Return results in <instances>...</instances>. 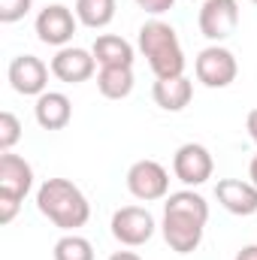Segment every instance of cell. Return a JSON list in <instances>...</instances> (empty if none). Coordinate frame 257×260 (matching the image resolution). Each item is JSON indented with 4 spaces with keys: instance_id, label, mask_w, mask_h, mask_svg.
<instances>
[{
    "instance_id": "obj_12",
    "label": "cell",
    "mask_w": 257,
    "mask_h": 260,
    "mask_svg": "<svg viewBox=\"0 0 257 260\" xmlns=\"http://www.w3.org/2000/svg\"><path fill=\"white\" fill-rule=\"evenodd\" d=\"M49 67H52V76L55 79H61L67 85H79V82H88L97 73V58L88 49L64 46V49L55 52V58H52Z\"/></svg>"
},
{
    "instance_id": "obj_20",
    "label": "cell",
    "mask_w": 257,
    "mask_h": 260,
    "mask_svg": "<svg viewBox=\"0 0 257 260\" xmlns=\"http://www.w3.org/2000/svg\"><path fill=\"white\" fill-rule=\"evenodd\" d=\"M21 139V121L12 112H0V151H12Z\"/></svg>"
},
{
    "instance_id": "obj_9",
    "label": "cell",
    "mask_w": 257,
    "mask_h": 260,
    "mask_svg": "<svg viewBox=\"0 0 257 260\" xmlns=\"http://www.w3.org/2000/svg\"><path fill=\"white\" fill-rule=\"evenodd\" d=\"M109 227H112V236L121 245H127V248L145 245L154 236V230H157L154 215L148 209H142V206H124V209H118L112 215V224Z\"/></svg>"
},
{
    "instance_id": "obj_5",
    "label": "cell",
    "mask_w": 257,
    "mask_h": 260,
    "mask_svg": "<svg viewBox=\"0 0 257 260\" xmlns=\"http://www.w3.org/2000/svg\"><path fill=\"white\" fill-rule=\"evenodd\" d=\"M194 70H197V79H200L206 88H227V85H233L236 76H239L236 55H233L230 49H224L221 43L206 46V49L197 55Z\"/></svg>"
},
{
    "instance_id": "obj_16",
    "label": "cell",
    "mask_w": 257,
    "mask_h": 260,
    "mask_svg": "<svg viewBox=\"0 0 257 260\" xmlns=\"http://www.w3.org/2000/svg\"><path fill=\"white\" fill-rule=\"evenodd\" d=\"M94 58L100 67H133V46L124 37L115 34H100L94 40Z\"/></svg>"
},
{
    "instance_id": "obj_7",
    "label": "cell",
    "mask_w": 257,
    "mask_h": 260,
    "mask_svg": "<svg viewBox=\"0 0 257 260\" xmlns=\"http://www.w3.org/2000/svg\"><path fill=\"white\" fill-rule=\"evenodd\" d=\"M173 173H176V179H179L182 185L200 188V185H206V182L212 179L215 160H212V154H209L206 145H200V142H185V145H179L176 154H173Z\"/></svg>"
},
{
    "instance_id": "obj_17",
    "label": "cell",
    "mask_w": 257,
    "mask_h": 260,
    "mask_svg": "<svg viewBox=\"0 0 257 260\" xmlns=\"http://www.w3.org/2000/svg\"><path fill=\"white\" fill-rule=\"evenodd\" d=\"M97 91L106 100H124L133 91V67H100Z\"/></svg>"
},
{
    "instance_id": "obj_13",
    "label": "cell",
    "mask_w": 257,
    "mask_h": 260,
    "mask_svg": "<svg viewBox=\"0 0 257 260\" xmlns=\"http://www.w3.org/2000/svg\"><path fill=\"white\" fill-rule=\"evenodd\" d=\"M215 197L218 203L230 212V215H239V218H248L257 212V185L251 182H242V179H221L215 185Z\"/></svg>"
},
{
    "instance_id": "obj_26",
    "label": "cell",
    "mask_w": 257,
    "mask_h": 260,
    "mask_svg": "<svg viewBox=\"0 0 257 260\" xmlns=\"http://www.w3.org/2000/svg\"><path fill=\"white\" fill-rule=\"evenodd\" d=\"M248 179H251V185H257V154L251 157V164H248Z\"/></svg>"
},
{
    "instance_id": "obj_10",
    "label": "cell",
    "mask_w": 257,
    "mask_h": 260,
    "mask_svg": "<svg viewBox=\"0 0 257 260\" xmlns=\"http://www.w3.org/2000/svg\"><path fill=\"white\" fill-rule=\"evenodd\" d=\"M76 24H79L76 12H73L70 6H64V3H49L46 9H40V15H37V21H34L40 43L55 46V49H64L67 43L73 40Z\"/></svg>"
},
{
    "instance_id": "obj_4",
    "label": "cell",
    "mask_w": 257,
    "mask_h": 260,
    "mask_svg": "<svg viewBox=\"0 0 257 260\" xmlns=\"http://www.w3.org/2000/svg\"><path fill=\"white\" fill-rule=\"evenodd\" d=\"M34 188V167L12 151L0 154V224H9L18 209L21 200L27 197V191Z\"/></svg>"
},
{
    "instance_id": "obj_23",
    "label": "cell",
    "mask_w": 257,
    "mask_h": 260,
    "mask_svg": "<svg viewBox=\"0 0 257 260\" xmlns=\"http://www.w3.org/2000/svg\"><path fill=\"white\" fill-rule=\"evenodd\" d=\"M245 130H248L251 142L257 145V109H251V112H248V118H245Z\"/></svg>"
},
{
    "instance_id": "obj_1",
    "label": "cell",
    "mask_w": 257,
    "mask_h": 260,
    "mask_svg": "<svg viewBox=\"0 0 257 260\" xmlns=\"http://www.w3.org/2000/svg\"><path fill=\"white\" fill-rule=\"evenodd\" d=\"M206 224H209V203L197 191L188 188V191H176L167 197L160 233L176 254H191L200 248Z\"/></svg>"
},
{
    "instance_id": "obj_18",
    "label": "cell",
    "mask_w": 257,
    "mask_h": 260,
    "mask_svg": "<svg viewBox=\"0 0 257 260\" xmlns=\"http://www.w3.org/2000/svg\"><path fill=\"white\" fill-rule=\"evenodd\" d=\"M115 9H118L115 0H76V18H79V24H85L91 30L112 24Z\"/></svg>"
},
{
    "instance_id": "obj_14",
    "label": "cell",
    "mask_w": 257,
    "mask_h": 260,
    "mask_svg": "<svg viewBox=\"0 0 257 260\" xmlns=\"http://www.w3.org/2000/svg\"><path fill=\"white\" fill-rule=\"evenodd\" d=\"M34 118L43 130H64L73 118V103L61 91H46L34 103Z\"/></svg>"
},
{
    "instance_id": "obj_25",
    "label": "cell",
    "mask_w": 257,
    "mask_h": 260,
    "mask_svg": "<svg viewBox=\"0 0 257 260\" xmlns=\"http://www.w3.org/2000/svg\"><path fill=\"white\" fill-rule=\"evenodd\" d=\"M109 260H142V257H139L136 251H115Z\"/></svg>"
},
{
    "instance_id": "obj_22",
    "label": "cell",
    "mask_w": 257,
    "mask_h": 260,
    "mask_svg": "<svg viewBox=\"0 0 257 260\" xmlns=\"http://www.w3.org/2000/svg\"><path fill=\"white\" fill-rule=\"evenodd\" d=\"M173 3H176V0H136V6L145 9V12H151V15H160V12L173 9Z\"/></svg>"
},
{
    "instance_id": "obj_11",
    "label": "cell",
    "mask_w": 257,
    "mask_h": 260,
    "mask_svg": "<svg viewBox=\"0 0 257 260\" xmlns=\"http://www.w3.org/2000/svg\"><path fill=\"white\" fill-rule=\"evenodd\" d=\"M49 70L37 55H18L9 61V70H6V79L12 85V91L24 94V97H40L46 94V85H49Z\"/></svg>"
},
{
    "instance_id": "obj_21",
    "label": "cell",
    "mask_w": 257,
    "mask_h": 260,
    "mask_svg": "<svg viewBox=\"0 0 257 260\" xmlns=\"http://www.w3.org/2000/svg\"><path fill=\"white\" fill-rule=\"evenodd\" d=\"M34 0H0V21L3 24H15L30 12Z\"/></svg>"
},
{
    "instance_id": "obj_3",
    "label": "cell",
    "mask_w": 257,
    "mask_h": 260,
    "mask_svg": "<svg viewBox=\"0 0 257 260\" xmlns=\"http://www.w3.org/2000/svg\"><path fill=\"white\" fill-rule=\"evenodd\" d=\"M139 52L148 61L154 79H173L185 76V49L179 43V34L173 24L151 18L139 27Z\"/></svg>"
},
{
    "instance_id": "obj_19",
    "label": "cell",
    "mask_w": 257,
    "mask_h": 260,
    "mask_svg": "<svg viewBox=\"0 0 257 260\" xmlns=\"http://www.w3.org/2000/svg\"><path fill=\"white\" fill-rule=\"evenodd\" d=\"M55 260H94V245L79 236V233H67L55 242Z\"/></svg>"
},
{
    "instance_id": "obj_15",
    "label": "cell",
    "mask_w": 257,
    "mask_h": 260,
    "mask_svg": "<svg viewBox=\"0 0 257 260\" xmlns=\"http://www.w3.org/2000/svg\"><path fill=\"white\" fill-rule=\"evenodd\" d=\"M151 97L164 112H182L194 97V82L188 76H173V79H154Z\"/></svg>"
},
{
    "instance_id": "obj_27",
    "label": "cell",
    "mask_w": 257,
    "mask_h": 260,
    "mask_svg": "<svg viewBox=\"0 0 257 260\" xmlns=\"http://www.w3.org/2000/svg\"><path fill=\"white\" fill-rule=\"evenodd\" d=\"M251 3H257V0H251Z\"/></svg>"
},
{
    "instance_id": "obj_8",
    "label": "cell",
    "mask_w": 257,
    "mask_h": 260,
    "mask_svg": "<svg viewBox=\"0 0 257 260\" xmlns=\"http://www.w3.org/2000/svg\"><path fill=\"white\" fill-rule=\"evenodd\" d=\"M127 191L142 203H154V200H164L170 194V173L164 170V164L145 157V160H136L127 170Z\"/></svg>"
},
{
    "instance_id": "obj_2",
    "label": "cell",
    "mask_w": 257,
    "mask_h": 260,
    "mask_svg": "<svg viewBox=\"0 0 257 260\" xmlns=\"http://www.w3.org/2000/svg\"><path fill=\"white\" fill-rule=\"evenodd\" d=\"M37 209L67 233H76L79 227L88 224L91 218V203L82 194L79 185H73L70 179H46L37 188Z\"/></svg>"
},
{
    "instance_id": "obj_6",
    "label": "cell",
    "mask_w": 257,
    "mask_h": 260,
    "mask_svg": "<svg viewBox=\"0 0 257 260\" xmlns=\"http://www.w3.org/2000/svg\"><path fill=\"white\" fill-rule=\"evenodd\" d=\"M200 34L212 43H224L239 27V0H203L197 15Z\"/></svg>"
},
{
    "instance_id": "obj_24",
    "label": "cell",
    "mask_w": 257,
    "mask_h": 260,
    "mask_svg": "<svg viewBox=\"0 0 257 260\" xmlns=\"http://www.w3.org/2000/svg\"><path fill=\"white\" fill-rule=\"evenodd\" d=\"M233 260H257V245H245V248H242Z\"/></svg>"
}]
</instances>
